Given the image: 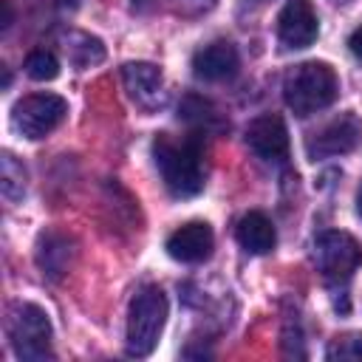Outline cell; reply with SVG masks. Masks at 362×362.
I'll use <instances>...</instances> for the list:
<instances>
[{
	"mask_svg": "<svg viewBox=\"0 0 362 362\" xmlns=\"http://www.w3.org/2000/svg\"><path fill=\"white\" fill-rule=\"evenodd\" d=\"M153 158L164 187L175 198H192L204 189V150L201 136H170L161 133L153 141Z\"/></svg>",
	"mask_w": 362,
	"mask_h": 362,
	"instance_id": "obj_1",
	"label": "cell"
},
{
	"mask_svg": "<svg viewBox=\"0 0 362 362\" xmlns=\"http://www.w3.org/2000/svg\"><path fill=\"white\" fill-rule=\"evenodd\" d=\"M339 93V79L331 65L308 59L283 76V99L297 116H311L328 107Z\"/></svg>",
	"mask_w": 362,
	"mask_h": 362,
	"instance_id": "obj_2",
	"label": "cell"
},
{
	"mask_svg": "<svg viewBox=\"0 0 362 362\" xmlns=\"http://www.w3.org/2000/svg\"><path fill=\"white\" fill-rule=\"evenodd\" d=\"M6 334L11 339V348L20 359L42 362L51 359V320L48 314L34 303H11Z\"/></svg>",
	"mask_w": 362,
	"mask_h": 362,
	"instance_id": "obj_3",
	"label": "cell"
},
{
	"mask_svg": "<svg viewBox=\"0 0 362 362\" xmlns=\"http://www.w3.org/2000/svg\"><path fill=\"white\" fill-rule=\"evenodd\" d=\"M167 322V297L158 286L141 288L127 314V354L130 356H147L158 345V337Z\"/></svg>",
	"mask_w": 362,
	"mask_h": 362,
	"instance_id": "obj_4",
	"label": "cell"
},
{
	"mask_svg": "<svg viewBox=\"0 0 362 362\" xmlns=\"http://www.w3.org/2000/svg\"><path fill=\"white\" fill-rule=\"evenodd\" d=\"M314 263L325 283L345 286L362 263V246L342 229H325L314 238Z\"/></svg>",
	"mask_w": 362,
	"mask_h": 362,
	"instance_id": "obj_5",
	"label": "cell"
},
{
	"mask_svg": "<svg viewBox=\"0 0 362 362\" xmlns=\"http://www.w3.org/2000/svg\"><path fill=\"white\" fill-rule=\"evenodd\" d=\"M68 113V102L57 93H31L23 96L14 105V127L25 139H42L48 136Z\"/></svg>",
	"mask_w": 362,
	"mask_h": 362,
	"instance_id": "obj_6",
	"label": "cell"
},
{
	"mask_svg": "<svg viewBox=\"0 0 362 362\" xmlns=\"http://www.w3.org/2000/svg\"><path fill=\"white\" fill-rule=\"evenodd\" d=\"M249 150L269 164H283L288 158V130L277 113H260L246 124Z\"/></svg>",
	"mask_w": 362,
	"mask_h": 362,
	"instance_id": "obj_7",
	"label": "cell"
},
{
	"mask_svg": "<svg viewBox=\"0 0 362 362\" xmlns=\"http://www.w3.org/2000/svg\"><path fill=\"white\" fill-rule=\"evenodd\" d=\"M359 141H362V122L354 113H345V116L328 122L322 130H317L305 141V153L314 161L317 158H334V156L351 153Z\"/></svg>",
	"mask_w": 362,
	"mask_h": 362,
	"instance_id": "obj_8",
	"label": "cell"
},
{
	"mask_svg": "<svg viewBox=\"0 0 362 362\" xmlns=\"http://www.w3.org/2000/svg\"><path fill=\"white\" fill-rule=\"evenodd\" d=\"M320 34V20L311 0H286L277 14V37L286 48H308Z\"/></svg>",
	"mask_w": 362,
	"mask_h": 362,
	"instance_id": "obj_9",
	"label": "cell"
},
{
	"mask_svg": "<svg viewBox=\"0 0 362 362\" xmlns=\"http://www.w3.org/2000/svg\"><path fill=\"white\" fill-rule=\"evenodd\" d=\"M240 68L238 48L226 40H215L192 54V74L204 82H223L232 79Z\"/></svg>",
	"mask_w": 362,
	"mask_h": 362,
	"instance_id": "obj_10",
	"label": "cell"
},
{
	"mask_svg": "<svg viewBox=\"0 0 362 362\" xmlns=\"http://www.w3.org/2000/svg\"><path fill=\"white\" fill-rule=\"evenodd\" d=\"M122 79H124V88L130 93V99L144 107V110H156L164 105L167 93H164V79H161V71L150 62H127L122 68Z\"/></svg>",
	"mask_w": 362,
	"mask_h": 362,
	"instance_id": "obj_11",
	"label": "cell"
},
{
	"mask_svg": "<svg viewBox=\"0 0 362 362\" xmlns=\"http://www.w3.org/2000/svg\"><path fill=\"white\" fill-rule=\"evenodd\" d=\"M212 243H215V235H212L209 223L189 221L167 238V255L181 263H201L212 255Z\"/></svg>",
	"mask_w": 362,
	"mask_h": 362,
	"instance_id": "obj_12",
	"label": "cell"
},
{
	"mask_svg": "<svg viewBox=\"0 0 362 362\" xmlns=\"http://www.w3.org/2000/svg\"><path fill=\"white\" fill-rule=\"evenodd\" d=\"M178 119L192 130V133H198V136H215V133H223L226 127H229V122H226V116L209 102V99H204V96H198V93H187L184 99H181V105H178Z\"/></svg>",
	"mask_w": 362,
	"mask_h": 362,
	"instance_id": "obj_13",
	"label": "cell"
},
{
	"mask_svg": "<svg viewBox=\"0 0 362 362\" xmlns=\"http://www.w3.org/2000/svg\"><path fill=\"white\" fill-rule=\"evenodd\" d=\"M235 238L249 255H269L277 243L274 226L263 212H246L235 226Z\"/></svg>",
	"mask_w": 362,
	"mask_h": 362,
	"instance_id": "obj_14",
	"label": "cell"
},
{
	"mask_svg": "<svg viewBox=\"0 0 362 362\" xmlns=\"http://www.w3.org/2000/svg\"><path fill=\"white\" fill-rule=\"evenodd\" d=\"M71 257H74L71 238H65L59 232L40 235V243H37V266L42 269V274H48L51 280L62 277L68 272V266H71Z\"/></svg>",
	"mask_w": 362,
	"mask_h": 362,
	"instance_id": "obj_15",
	"label": "cell"
},
{
	"mask_svg": "<svg viewBox=\"0 0 362 362\" xmlns=\"http://www.w3.org/2000/svg\"><path fill=\"white\" fill-rule=\"evenodd\" d=\"M65 51H68L71 62L79 65V68H90V65H96V62L105 59L102 42L96 37H90V34H71Z\"/></svg>",
	"mask_w": 362,
	"mask_h": 362,
	"instance_id": "obj_16",
	"label": "cell"
},
{
	"mask_svg": "<svg viewBox=\"0 0 362 362\" xmlns=\"http://www.w3.org/2000/svg\"><path fill=\"white\" fill-rule=\"evenodd\" d=\"M0 173H3V184H0L3 187V195L8 201H17L23 195V189H25V170H23V164H17L11 153H3Z\"/></svg>",
	"mask_w": 362,
	"mask_h": 362,
	"instance_id": "obj_17",
	"label": "cell"
},
{
	"mask_svg": "<svg viewBox=\"0 0 362 362\" xmlns=\"http://www.w3.org/2000/svg\"><path fill=\"white\" fill-rule=\"evenodd\" d=\"M25 74H28L31 79H37V82H51V79L59 74V59H57L51 51L37 48V51H31V54L25 57Z\"/></svg>",
	"mask_w": 362,
	"mask_h": 362,
	"instance_id": "obj_18",
	"label": "cell"
},
{
	"mask_svg": "<svg viewBox=\"0 0 362 362\" xmlns=\"http://www.w3.org/2000/svg\"><path fill=\"white\" fill-rule=\"evenodd\" d=\"M331 359H362V334L354 337H342L328 348Z\"/></svg>",
	"mask_w": 362,
	"mask_h": 362,
	"instance_id": "obj_19",
	"label": "cell"
},
{
	"mask_svg": "<svg viewBox=\"0 0 362 362\" xmlns=\"http://www.w3.org/2000/svg\"><path fill=\"white\" fill-rule=\"evenodd\" d=\"M348 48H351V54H354V57L362 62V25H359V28H356V31L348 37Z\"/></svg>",
	"mask_w": 362,
	"mask_h": 362,
	"instance_id": "obj_20",
	"label": "cell"
},
{
	"mask_svg": "<svg viewBox=\"0 0 362 362\" xmlns=\"http://www.w3.org/2000/svg\"><path fill=\"white\" fill-rule=\"evenodd\" d=\"M0 11H3L0 28H8V25H11V6H8V0H0Z\"/></svg>",
	"mask_w": 362,
	"mask_h": 362,
	"instance_id": "obj_21",
	"label": "cell"
},
{
	"mask_svg": "<svg viewBox=\"0 0 362 362\" xmlns=\"http://www.w3.org/2000/svg\"><path fill=\"white\" fill-rule=\"evenodd\" d=\"M356 209H359V215H362V187H359V192H356Z\"/></svg>",
	"mask_w": 362,
	"mask_h": 362,
	"instance_id": "obj_22",
	"label": "cell"
},
{
	"mask_svg": "<svg viewBox=\"0 0 362 362\" xmlns=\"http://www.w3.org/2000/svg\"><path fill=\"white\" fill-rule=\"evenodd\" d=\"M334 3H339V6H345V3H351V0H334Z\"/></svg>",
	"mask_w": 362,
	"mask_h": 362,
	"instance_id": "obj_23",
	"label": "cell"
},
{
	"mask_svg": "<svg viewBox=\"0 0 362 362\" xmlns=\"http://www.w3.org/2000/svg\"><path fill=\"white\" fill-rule=\"evenodd\" d=\"M249 3H255V6H260V3H266V0H249Z\"/></svg>",
	"mask_w": 362,
	"mask_h": 362,
	"instance_id": "obj_24",
	"label": "cell"
}]
</instances>
